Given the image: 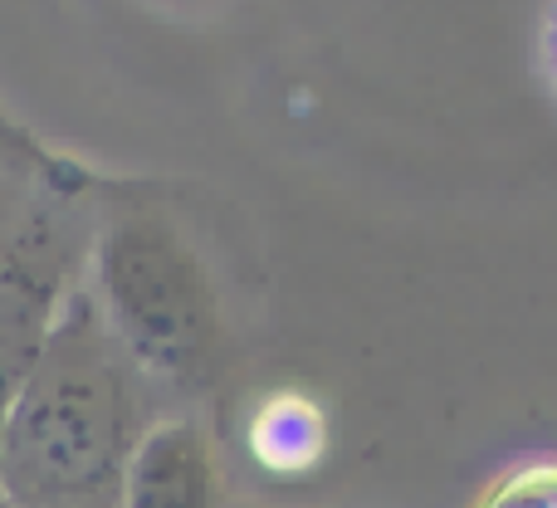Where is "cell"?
Here are the masks:
<instances>
[{"instance_id":"cell-1","label":"cell","mask_w":557,"mask_h":508,"mask_svg":"<svg viewBox=\"0 0 557 508\" xmlns=\"http://www.w3.org/2000/svg\"><path fill=\"white\" fill-rule=\"evenodd\" d=\"M553 45H557V39H553Z\"/></svg>"}]
</instances>
